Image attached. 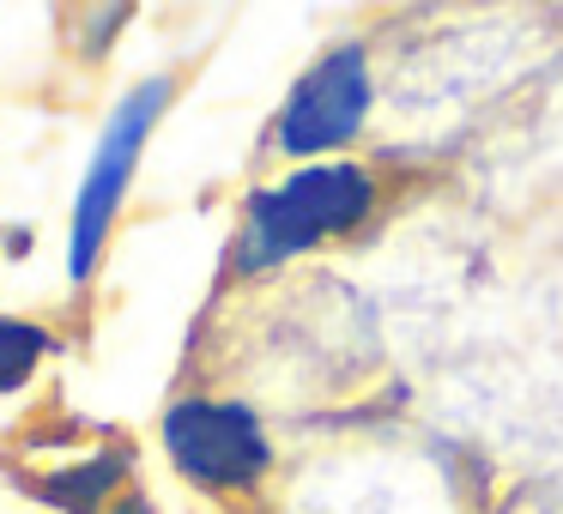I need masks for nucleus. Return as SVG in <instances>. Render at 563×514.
<instances>
[{"instance_id":"obj_1","label":"nucleus","mask_w":563,"mask_h":514,"mask_svg":"<svg viewBox=\"0 0 563 514\" xmlns=\"http://www.w3.org/2000/svg\"><path fill=\"white\" fill-rule=\"evenodd\" d=\"M376 206V176L357 164H303L279 188H261L243 212L236 236V272H267L328 236L352 231Z\"/></svg>"},{"instance_id":"obj_2","label":"nucleus","mask_w":563,"mask_h":514,"mask_svg":"<svg viewBox=\"0 0 563 514\" xmlns=\"http://www.w3.org/2000/svg\"><path fill=\"white\" fill-rule=\"evenodd\" d=\"M170 91H176L170 79H146V86H134L115 103L110 127H103L98 152H91L86 176H79V200H74V236H67V279L74 284H86L91 267H98L103 236H110V224H115V206H122L128 182H134L140 146H146L158 110L170 103Z\"/></svg>"},{"instance_id":"obj_3","label":"nucleus","mask_w":563,"mask_h":514,"mask_svg":"<svg viewBox=\"0 0 563 514\" xmlns=\"http://www.w3.org/2000/svg\"><path fill=\"white\" fill-rule=\"evenodd\" d=\"M164 448H170L176 472L188 484L212 490V496H236V490L261 484L273 466V442L249 405L231 400H183L164 412Z\"/></svg>"},{"instance_id":"obj_4","label":"nucleus","mask_w":563,"mask_h":514,"mask_svg":"<svg viewBox=\"0 0 563 514\" xmlns=\"http://www.w3.org/2000/svg\"><path fill=\"white\" fill-rule=\"evenodd\" d=\"M364 110H369V62L357 43H340L297 79V91L285 98L279 122H273V146L291 152V158L333 152L357 134Z\"/></svg>"},{"instance_id":"obj_5","label":"nucleus","mask_w":563,"mask_h":514,"mask_svg":"<svg viewBox=\"0 0 563 514\" xmlns=\"http://www.w3.org/2000/svg\"><path fill=\"white\" fill-rule=\"evenodd\" d=\"M43 351H49V333H43L37 321H13V315H0V393L25 388V381L37 376Z\"/></svg>"}]
</instances>
